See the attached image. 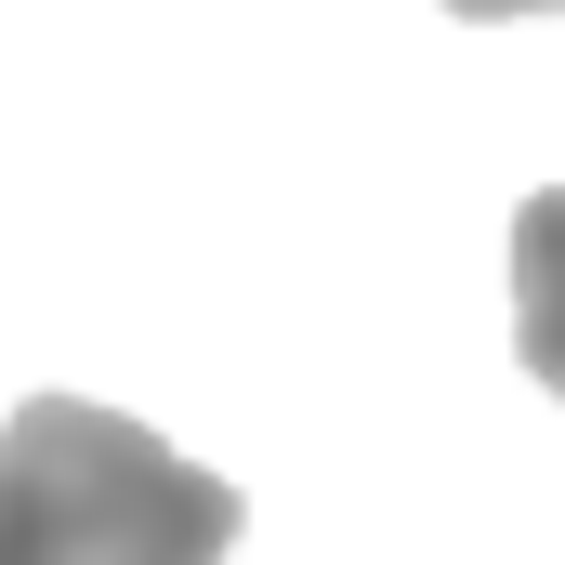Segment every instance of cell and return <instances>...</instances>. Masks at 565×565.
<instances>
[{"instance_id":"obj_2","label":"cell","mask_w":565,"mask_h":565,"mask_svg":"<svg viewBox=\"0 0 565 565\" xmlns=\"http://www.w3.org/2000/svg\"><path fill=\"white\" fill-rule=\"evenodd\" d=\"M513 355L540 395H565V184L513 211Z\"/></svg>"},{"instance_id":"obj_1","label":"cell","mask_w":565,"mask_h":565,"mask_svg":"<svg viewBox=\"0 0 565 565\" xmlns=\"http://www.w3.org/2000/svg\"><path fill=\"white\" fill-rule=\"evenodd\" d=\"M250 500L93 395L0 422V565H224Z\"/></svg>"}]
</instances>
